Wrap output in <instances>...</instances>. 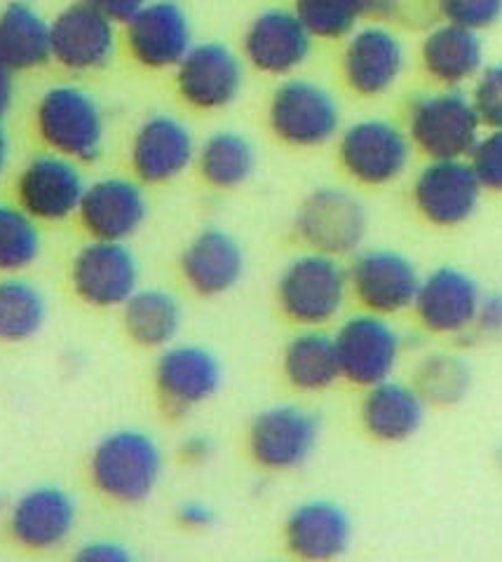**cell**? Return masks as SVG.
<instances>
[{"label":"cell","instance_id":"35","mask_svg":"<svg viewBox=\"0 0 502 562\" xmlns=\"http://www.w3.org/2000/svg\"><path fill=\"white\" fill-rule=\"evenodd\" d=\"M415 390L439 406H451L458 403L470 386V368L454 355H430L415 368Z\"/></svg>","mask_w":502,"mask_h":562},{"label":"cell","instance_id":"22","mask_svg":"<svg viewBox=\"0 0 502 562\" xmlns=\"http://www.w3.org/2000/svg\"><path fill=\"white\" fill-rule=\"evenodd\" d=\"M406 68V49L400 35L386 26H359L343 49V78L359 97L390 92Z\"/></svg>","mask_w":502,"mask_h":562},{"label":"cell","instance_id":"4","mask_svg":"<svg viewBox=\"0 0 502 562\" xmlns=\"http://www.w3.org/2000/svg\"><path fill=\"white\" fill-rule=\"evenodd\" d=\"M472 99L458 87L423 94L409 109V138L430 160H465L481 136Z\"/></svg>","mask_w":502,"mask_h":562},{"label":"cell","instance_id":"13","mask_svg":"<svg viewBox=\"0 0 502 562\" xmlns=\"http://www.w3.org/2000/svg\"><path fill=\"white\" fill-rule=\"evenodd\" d=\"M115 26L88 0L71 3L49 22L52 61H57L68 74H94L111 64L115 55Z\"/></svg>","mask_w":502,"mask_h":562},{"label":"cell","instance_id":"8","mask_svg":"<svg viewBox=\"0 0 502 562\" xmlns=\"http://www.w3.org/2000/svg\"><path fill=\"white\" fill-rule=\"evenodd\" d=\"M336 351L341 363V378L357 386L386 382L397 371L402 357V338L388 316L373 312L355 314L336 330Z\"/></svg>","mask_w":502,"mask_h":562},{"label":"cell","instance_id":"39","mask_svg":"<svg viewBox=\"0 0 502 562\" xmlns=\"http://www.w3.org/2000/svg\"><path fill=\"white\" fill-rule=\"evenodd\" d=\"M76 558L85 562H130L132 551L125 547L123 541L113 539H94L82 543V549L76 553Z\"/></svg>","mask_w":502,"mask_h":562},{"label":"cell","instance_id":"29","mask_svg":"<svg viewBox=\"0 0 502 562\" xmlns=\"http://www.w3.org/2000/svg\"><path fill=\"white\" fill-rule=\"evenodd\" d=\"M282 371L293 390L320 394L341 380L336 340L320 328H305L293 336L282 355Z\"/></svg>","mask_w":502,"mask_h":562},{"label":"cell","instance_id":"36","mask_svg":"<svg viewBox=\"0 0 502 562\" xmlns=\"http://www.w3.org/2000/svg\"><path fill=\"white\" fill-rule=\"evenodd\" d=\"M470 99L483 127L502 130V61L481 68Z\"/></svg>","mask_w":502,"mask_h":562},{"label":"cell","instance_id":"12","mask_svg":"<svg viewBox=\"0 0 502 562\" xmlns=\"http://www.w3.org/2000/svg\"><path fill=\"white\" fill-rule=\"evenodd\" d=\"M175 70L181 99L196 111L228 109L245 87V64L219 41L196 43Z\"/></svg>","mask_w":502,"mask_h":562},{"label":"cell","instance_id":"5","mask_svg":"<svg viewBox=\"0 0 502 562\" xmlns=\"http://www.w3.org/2000/svg\"><path fill=\"white\" fill-rule=\"evenodd\" d=\"M268 125L291 148H320L341 132V103L315 80L287 78L270 97Z\"/></svg>","mask_w":502,"mask_h":562},{"label":"cell","instance_id":"17","mask_svg":"<svg viewBox=\"0 0 502 562\" xmlns=\"http://www.w3.org/2000/svg\"><path fill=\"white\" fill-rule=\"evenodd\" d=\"M481 183L467 160H432L413 181V204L437 227H456L475 216Z\"/></svg>","mask_w":502,"mask_h":562},{"label":"cell","instance_id":"28","mask_svg":"<svg viewBox=\"0 0 502 562\" xmlns=\"http://www.w3.org/2000/svg\"><path fill=\"white\" fill-rule=\"evenodd\" d=\"M0 61L12 74L36 70L52 61L49 22L29 0H10L0 10Z\"/></svg>","mask_w":502,"mask_h":562},{"label":"cell","instance_id":"27","mask_svg":"<svg viewBox=\"0 0 502 562\" xmlns=\"http://www.w3.org/2000/svg\"><path fill=\"white\" fill-rule=\"evenodd\" d=\"M483 57H487V49H483L479 31L451 22L432 29L421 47L427 76L446 87H460L477 78L483 68Z\"/></svg>","mask_w":502,"mask_h":562},{"label":"cell","instance_id":"43","mask_svg":"<svg viewBox=\"0 0 502 562\" xmlns=\"http://www.w3.org/2000/svg\"><path fill=\"white\" fill-rule=\"evenodd\" d=\"M181 454L183 460L190 462V464H202L210 460V457L214 454V443L210 436L204 434H196V436H188L186 441L181 443Z\"/></svg>","mask_w":502,"mask_h":562},{"label":"cell","instance_id":"18","mask_svg":"<svg viewBox=\"0 0 502 562\" xmlns=\"http://www.w3.org/2000/svg\"><path fill=\"white\" fill-rule=\"evenodd\" d=\"M223 382V368L214 351L200 345L163 349L155 361V390L171 413H188L210 401Z\"/></svg>","mask_w":502,"mask_h":562},{"label":"cell","instance_id":"14","mask_svg":"<svg viewBox=\"0 0 502 562\" xmlns=\"http://www.w3.org/2000/svg\"><path fill=\"white\" fill-rule=\"evenodd\" d=\"M78 518V502L66 487L36 485L10 504L8 532L22 549L52 551L74 537Z\"/></svg>","mask_w":502,"mask_h":562},{"label":"cell","instance_id":"10","mask_svg":"<svg viewBox=\"0 0 502 562\" xmlns=\"http://www.w3.org/2000/svg\"><path fill=\"white\" fill-rule=\"evenodd\" d=\"M320 419L301 406L280 403L256 413L247 443L254 462L270 471H291L303 467L320 443Z\"/></svg>","mask_w":502,"mask_h":562},{"label":"cell","instance_id":"26","mask_svg":"<svg viewBox=\"0 0 502 562\" xmlns=\"http://www.w3.org/2000/svg\"><path fill=\"white\" fill-rule=\"evenodd\" d=\"M359 417L376 441L402 443L421 431L425 422V398L415 386L390 378L369 386Z\"/></svg>","mask_w":502,"mask_h":562},{"label":"cell","instance_id":"42","mask_svg":"<svg viewBox=\"0 0 502 562\" xmlns=\"http://www.w3.org/2000/svg\"><path fill=\"white\" fill-rule=\"evenodd\" d=\"M475 326L487 336H500L502 333V295L481 297Z\"/></svg>","mask_w":502,"mask_h":562},{"label":"cell","instance_id":"45","mask_svg":"<svg viewBox=\"0 0 502 562\" xmlns=\"http://www.w3.org/2000/svg\"><path fill=\"white\" fill-rule=\"evenodd\" d=\"M8 162H10V138L5 134L3 122H0V176H3Z\"/></svg>","mask_w":502,"mask_h":562},{"label":"cell","instance_id":"20","mask_svg":"<svg viewBox=\"0 0 502 562\" xmlns=\"http://www.w3.org/2000/svg\"><path fill=\"white\" fill-rule=\"evenodd\" d=\"M245 59L266 76L297 74L313 49V35L293 10L270 8L256 14L242 38Z\"/></svg>","mask_w":502,"mask_h":562},{"label":"cell","instance_id":"33","mask_svg":"<svg viewBox=\"0 0 502 562\" xmlns=\"http://www.w3.org/2000/svg\"><path fill=\"white\" fill-rule=\"evenodd\" d=\"M397 0H297L299 20L313 38L341 41L367 16H390Z\"/></svg>","mask_w":502,"mask_h":562},{"label":"cell","instance_id":"34","mask_svg":"<svg viewBox=\"0 0 502 562\" xmlns=\"http://www.w3.org/2000/svg\"><path fill=\"white\" fill-rule=\"evenodd\" d=\"M43 254V233L38 221L20 204L0 202V274H22L33 268Z\"/></svg>","mask_w":502,"mask_h":562},{"label":"cell","instance_id":"41","mask_svg":"<svg viewBox=\"0 0 502 562\" xmlns=\"http://www.w3.org/2000/svg\"><path fill=\"white\" fill-rule=\"evenodd\" d=\"M103 16H109L113 24H127L132 16L144 10L150 0H88Z\"/></svg>","mask_w":502,"mask_h":562},{"label":"cell","instance_id":"25","mask_svg":"<svg viewBox=\"0 0 502 562\" xmlns=\"http://www.w3.org/2000/svg\"><path fill=\"white\" fill-rule=\"evenodd\" d=\"M245 249L221 227H207L188 241L179 268L198 295L216 297L233 291L245 274Z\"/></svg>","mask_w":502,"mask_h":562},{"label":"cell","instance_id":"21","mask_svg":"<svg viewBox=\"0 0 502 562\" xmlns=\"http://www.w3.org/2000/svg\"><path fill=\"white\" fill-rule=\"evenodd\" d=\"M80 225L92 239L127 241L148 218V200L138 181L107 176L88 183L78 209Z\"/></svg>","mask_w":502,"mask_h":562},{"label":"cell","instance_id":"44","mask_svg":"<svg viewBox=\"0 0 502 562\" xmlns=\"http://www.w3.org/2000/svg\"><path fill=\"white\" fill-rule=\"evenodd\" d=\"M12 97H14V78L12 70L0 61V122L8 115L10 105H12Z\"/></svg>","mask_w":502,"mask_h":562},{"label":"cell","instance_id":"23","mask_svg":"<svg viewBox=\"0 0 502 562\" xmlns=\"http://www.w3.org/2000/svg\"><path fill=\"white\" fill-rule=\"evenodd\" d=\"M481 297L472 274L444 266L421 279L413 310L427 330L439 336H460L475 326Z\"/></svg>","mask_w":502,"mask_h":562},{"label":"cell","instance_id":"9","mask_svg":"<svg viewBox=\"0 0 502 562\" xmlns=\"http://www.w3.org/2000/svg\"><path fill=\"white\" fill-rule=\"evenodd\" d=\"M85 188L78 162L47 150L31 157L16 173L14 198L38 223H62L78 216Z\"/></svg>","mask_w":502,"mask_h":562},{"label":"cell","instance_id":"24","mask_svg":"<svg viewBox=\"0 0 502 562\" xmlns=\"http://www.w3.org/2000/svg\"><path fill=\"white\" fill-rule=\"evenodd\" d=\"M353 541V520L336 502L308 499L285 520V543L301 560H336Z\"/></svg>","mask_w":502,"mask_h":562},{"label":"cell","instance_id":"6","mask_svg":"<svg viewBox=\"0 0 502 562\" xmlns=\"http://www.w3.org/2000/svg\"><path fill=\"white\" fill-rule=\"evenodd\" d=\"M338 160L353 181L369 188L388 186L409 169L411 138L394 122L357 120L341 132Z\"/></svg>","mask_w":502,"mask_h":562},{"label":"cell","instance_id":"30","mask_svg":"<svg viewBox=\"0 0 502 562\" xmlns=\"http://www.w3.org/2000/svg\"><path fill=\"white\" fill-rule=\"evenodd\" d=\"M120 310H123L127 336L148 349L169 347L183 324V310L177 295L163 289H138Z\"/></svg>","mask_w":502,"mask_h":562},{"label":"cell","instance_id":"38","mask_svg":"<svg viewBox=\"0 0 502 562\" xmlns=\"http://www.w3.org/2000/svg\"><path fill=\"white\" fill-rule=\"evenodd\" d=\"M470 157V167L483 190L502 192V130H491L479 136Z\"/></svg>","mask_w":502,"mask_h":562},{"label":"cell","instance_id":"16","mask_svg":"<svg viewBox=\"0 0 502 562\" xmlns=\"http://www.w3.org/2000/svg\"><path fill=\"white\" fill-rule=\"evenodd\" d=\"M350 291L367 312L394 316L413 307L421 274L413 262L392 249L359 254L348 270Z\"/></svg>","mask_w":502,"mask_h":562},{"label":"cell","instance_id":"15","mask_svg":"<svg viewBox=\"0 0 502 562\" xmlns=\"http://www.w3.org/2000/svg\"><path fill=\"white\" fill-rule=\"evenodd\" d=\"M196 136L183 120L153 113L136 127L130 144V165L142 183L163 186L196 162Z\"/></svg>","mask_w":502,"mask_h":562},{"label":"cell","instance_id":"2","mask_svg":"<svg viewBox=\"0 0 502 562\" xmlns=\"http://www.w3.org/2000/svg\"><path fill=\"white\" fill-rule=\"evenodd\" d=\"M163 469L160 443L142 429H115L90 454L92 485L118 504L146 502L158 487Z\"/></svg>","mask_w":502,"mask_h":562},{"label":"cell","instance_id":"7","mask_svg":"<svg viewBox=\"0 0 502 562\" xmlns=\"http://www.w3.org/2000/svg\"><path fill=\"white\" fill-rule=\"evenodd\" d=\"M293 227L310 251L338 258L359 249L367 237L369 216L350 190L324 186L303 200Z\"/></svg>","mask_w":502,"mask_h":562},{"label":"cell","instance_id":"19","mask_svg":"<svg viewBox=\"0 0 502 562\" xmlns=\"http://www.w3.org/2000/svg\"><path fill=\"white\" fill-rule=\"evenodd\" d=\"M125 43L134 61L150 70L177 68L193 47V26L177 0H150L125 24Z\"/></svg>","mask_w":502,"mask_h":562},{"label":"cell","instance_id":"1","mask_svg":"<svg viewBox=\"0 0 502 562\" xmlns=\"http://www.w3.org/2000/svg\"><path fill=\"white\" fill-rule=\"evenodd\" d=\"M33 127L49 153L74 162H94L107 140V117L92 92L80 85H52L33 109Z\"/></svg>","mask_w":502,"mask_h":562},{"label":"cell","instance_id":"32","mask_svg":"<svg viewBox=\"0 0 502 562\" xmlns=\"http://www.w3.org/2000/svg\"><path fill=\"white\" fill-rule=\"evenodd\" d=\"M45 322V293L20 274L0 277V342H29L43 330Z\"/></svg>","mask_w":502,"mask_h":562},{"label":"cell","instance_id":"40","mask_svg":"<svg viewBox=\"0 0 502 562\" xmlns=\"http://www.w3.org/2000/svg\"><path fill=\"white\" fill-rule=\"evenodd\" d=\"M177 520L188 527V530H204V527H212L216 520V512L214 508L200 502V499H188L183 504H179L177 508Z\"/></svg>","mask_w":502,"mask_h":562},{"label":"cell","instance_id":"37","mask_svg":"<svg viewBox=\"0 0 502 562\" xmlns=\"http://www.w3.org/2000/svg\"><path fill=\"white\" fill-rule=\"evenodd\" d=\"M446 22L483 31L502 20V0H437Z\"/></svg>","mask_w":502,"mask_h":562},{"label":"cell","instance_id":"11","mask_svg":"<svg viewBox=\"0 0 502 562\" xmlns=\"http://www.w3.org/2000/svg\"><path fill=\"white\" fill-rule=\"evenodd\" d=\"M142 270L125 241L92 239L71 260V286L85 305L97 310L123 307L138 286Z\"/></svg>","mask_w":502,"mask_h":562},{"label":"cell","instance_id":"3","mask_svg":"<svg viewBox=\"0 0 502 562\" xmlns=\"http://www.w3.org/2000/svg\"><path fill=\"white\" fill-rule=\"evenodd\" d=\"M350 295L348 270L336 256L310 251L287 262L277 279V303L289 322L322 328L338 319Z\"/></svg>","mask_w":502,"mask_h":562},{"label":"cell","instance_id":"31","mask_svg":"<svg viewBox=\"0 0 502 562\" xmlns=\"http://www.w3.org/2000/svg\"><path fill=\"white\" fill-rule=\"evenodd\" d=\"M202 179L212 188L233 190L252 179L256 169V148L235 130H219L207 136L196 155Z\"/></svg>","mask_w":502,"mask_h":562}]
</instances>
